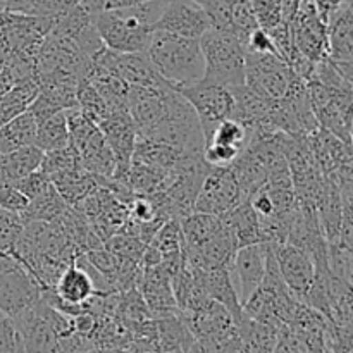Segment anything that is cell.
I'll list each match as a JSON object with an SVG mask.
<instances>
[{
    "label": "cell",
    "mask_w": 353,
    "mask_h": 353,
    "mask_svg": "<svg viewBox=\"0 0 353 353\" xmlns=\"http://www.w3.org/2000/svg\"><path fill=\"white\" fill-rule=\"evenodd\" d=\"M97 126L105 137L114 157H116L117 168L112 178L117 181L128 183V171H130L131 161H133L134 145H137L138 131L131 119L128 110H114L105 119L100 121Z\"/></svg>",
    "instance_id": "8fae6325"
},
{
    "label": "cell",
    "mask_w": 353,
    "mask_h": 353,
    "mask_svg": "<svg viewBox=\"0 0 353 353\" xmlns=\"http://www.w3.org/2000/svg\"><path fill=\"white\" fill-rule=\"evenodd\" d=\"M0 352H24V341L12 317L0 314Z\"/></svg>",
    "instance_id": "d590c367"
},
{
    "label": "cell",
    "mask_w": 353,
    "mask_h": 353,
    "mask_svg": "<svg viewBox=\"0 0 353 353\" xmlns=\"http://www.w3.org/2000/svg\"><path fill=\"white\" fill-rule=\"evenodd\" d=\"M265 262H268V243H255L240 247L234 254L230 265L231 278L236 288L240 302L243 305L252 293L261 286L265 274Z\"/></svg>",
    "instance_id": "4fadbf2b"
},
{
    "label": "cell",
    "mask_w": 353,
    "mask_h": 353,
    "mask_svg": "<svg viewBox=\"0 0 353 353\" xmlns=\"http://www.w3.org/2000/svg\"><path fill=\"white\" fill-rule=\"evenodd\" d=\"M165 3L168 0H145L137 6L97 14L95 26L103 45L117 52H147L154 24Z\"/></svg>",
    "instance_id": "6da1fadb"
},
{
    "label": "cell",
    "mask_w": 353,
    "mask_h": 353,
    "mask_svg": "<svg viewBox=\"0 0 353 353\" xmlns=\"http://www.w3.org/2000/svg\"><path fill=\"white\" fill-rule=\"evenodd\" d=\"M0 314H2V310H0Z\"/></svg>",
    "instance_id": "ee69618b"
},
{
    "label": "cell",
    "mask_w": 353,
    "mask_h": 353,
    "mask_svg": "<svg viewBox=\"0 0 353 353\" xmlns=\"http://www.w3.org/2000/svg\"><path fill=\"white\" fill-rule=\"evenodd\" d=\"M230 168L247 200L269 181L264 164L250 147H245Z\"/></svg>",
    "instance_id": "7402d4cb"
},
{
    "label": "cell",
    "mask_w": 353,
    "mask_h": 353,
    "mask_svg": "<svg viewBox=\"0 0 353 353\" xmlns=\"http://www.w3.org/2000/svg\"><path fill=\"white\" fill-rule=\"evenodd\" d=\"M24 341V352H61L59 338L37 305H30L12 317Z\"/></svg>",
    "instance_id": "2e32d148"
},
{
    "label": "cell",
    "mask_w": 353,
    "mask_h": 353,
    "mask_svg": "<svg viewBox=\"0 0 353 353\" xmlns=\"http://www.w3.org/2000/svg\"><path fill=\"white\" fill-rule=\"evenodd\" d=\"M245 50L247 52H255V54H274L278 55L274 43H272L271 34L268 33L262 28H255L247 38V43H245Z\"/></svg>",
    "instance_id": "f35d334b"
},
{
    "label": "cell",
    "mask_w": 353,
    "mask_h": 353,
    "mask_svg": "<svg viewBox=\"0 0 353 353\" xmlns=\"http://www.w3.org/2000/svg\"><path fill=\"white\" fill-rule=\"evenodd\" d=\"M172 88L181 93L193 107L207 141L210 140L217 124L226 117H231L234 100L233 93L226 86L202 78L192 83H185V85L172 86Z\"/></svg>",
    "instance_id": "277c9868"
},
{
    "label": "cell",
    "mask_w": 353,
    "mask_h": 353,
    "mask_svg": "<svg viewBox=\"0 0 353 353\" xmlns=\"http://www.w3.org/2000/svg\"><path fill=\"white\" fill-rule=\"evenodd\" d=\"M7 7V0H0V12H3Z\"/></svg>",
    "instance_id": "b9f144b4"
},
{
    "label": "cell",
    "mask_w": 353,
    "mask_h": 353,
    "mask_svg": "<svg viewBox=\"0 0 353 353\" xmlns=\"http://www.w3.org/2000/svg\"><path fill=\"white\" fill-rule=\"evenodd\" d=\"M234 326L240 333L243 352H274L278 343V327L254 319L245 310L234 319Z\"/></svg>",
    "instance_id": "603a6c76"
},
{
    "label": "cell",
    "mask_w": 353,
    "mask_h": 353,
    "mask_svg": "<svg viewBox=\"0 0 353 353\" xmlns=\"http://www.w3.org/2000/svg\"><path fill=\"white\" fill-rule=\"evenodd\" d=\"M26 221L17 212L0 209V252H12Z\"/></svg>",
    "instance_id": "836d02e7"
},
{
    "label": "cell",
    "mask_w": 353,
    "mask_h": 353,
    "mask_svg": "<svg viewBox=\"0 0 353 353\" xmlns=\"http://www.w3.org/2000/svg\"><path fill=\"white\" fill-rule=\"evenodd\" d=\"M350 2L352 0H314L317 12L321 14V17H323L326 23H330L331 16H333L336 10H340L341 7L347 6V3Z\"/></svg>",
    "instance_id": "ab89813d"
},
{
    "label": "cell",
    "mask_w": 353,
    "mask_h": 353,
    "mask_svg": "<svg viewBox=\"0 0 353 353\" xmlns=\"http://www.w3.org/2000/svg\"><path fill=\"white\" fill-rule=\"evenodd\" d=\"M293 47L314 64L330 57V31L327 23L317 12L314 0L300 2L295 16L290 21Z\"/></svg>",
    "instance_id": "ba28073f"
},
{
    "label": "cell",
    "mask_w": 353,
    "mask_h": 353,
    "mask_svg": "<svg viewBox=\"0 0 353 353\" xmlns=\"http://www.w3.org/2000/svg\"><path fill=\"white\" fill-rule=\"evenodd\" d=\"M327 31H330V57L334 62L353 59V0L331 16Z\"/></svg>",
    "instance_id": "44dd1931"
},
{
    "label": "cell",
    "mask_w": 353,
    "mask_h": 353,
    "mask_svg": "<svg viewBox=\"0 0 353 353\" xmlns=\"http://www.w3.org/2000/svg\"><path fill=\"white\" fill-rule=\"evenodd\" d=\"M38 123L30 110L19 114L0 126V154H9L21 147L37 143Z\"/></svg>",
    "instance_id": "d4e9b609"
},
{
    "label": "cell",
    "mask_w": 353,
    "mask_h": 353,
    "mask_svg": "<svg viewBox=\"0 0 353 353\" xmlns=\"http://www.w3.org/2000/svg\"><path fill=\"white\" fill-rule=\"evenodd\" d=\"M252 7H254L259 28L262 30L271 31L285 21L278 0H252Z\"/></svg>",
    "instance_id": "e575fe53"
},
{
    "label": "cell",
    "mask_w": 353,
    "mask_h": 353,
    "mask_svg": "<svg viewBox=\"0 0 353 353\" xmlns=\"http://www.w3.org/2000/svg\"><path fill=\"white\" fill-rule=\"evenodd\" d=\"M54 290L59 295V299L71 307L72 317L81 312H88L85 302L97 293L92 278L86 274L85 269H81L74 262H71L62 271L57 283L54 285Z\"/></svg>",
    "instance_id": "e0dca14e"
},
{
    "label": "cell",
    "mask_w": 353,
    "mask_h": 353,
    "mask_svg": "<svg viewBox=\"0 0 353 353\" xmlns=\"http://www.w3.org/2000/svg\"><path fill=\"white\" fill-rule=\"evenodd\" d=\"M78 107L95 124H99L100 121L105 119L110 114V109L105 103V100L100 97V93L86 79H83L78 86Z\"/></svg>",
    "instance_id": "d6a6232c"
},
{
    "label": "cell",
    "mask_w": 353,
    "mask_h": 353,
    "mask_svg": "<svg viewBox=\"0 0 353 353\" xmlns=\"http://www.w3.org/2000/svg\"><path fill=\"white\" fill-rule=\"evenodd\" d=\"M250 134L252 131L247 126H243L240 121L233 119V117H226V119H223L217 124L209 141L226 145V147H233L241 152L247 147L248 140H250Z\"/></svg>",
    "instance_id": "1f68e13d"
},
{
    "label": "cell",
    "mask_w": 353,
    "mask_h": 353,
    "mask_svg": "<svg viewBox=\"0 0 353 353\" xmlns=\"http://www.w3.org/2000/svg\"><path fill=\"white\" fill-rule=\"evenodd\" d=\"M79 3V0H7V10L31 16L57 17Z\"/></svg>",
    "instance_id": "4dcf8cb0"
},
{
    "label": "cell",
    "mask_w": 353,
    "mask_h": 353,
    "mask_svg": "<svg viewBox=\"0 0 353 353\" xmlns=\"http://www.w3.org/2000/svg\"><path fill=\"white\" fill-rule=\"evenodd\" d=\"M233 93V112L231 117L236 121H240L243 126H247L248 130H255L259 124L264 123L269 116V110H271L274 100L265 99V97L257 95L255 92H252L247 85L233 86L230 88Z\"/></svg>",
    "instance_id": "d6986e66"
},
{
    "label": "cell",
    "mask_w": 353,
    "mask_h": 353,
    "mask_svg": "<svg viewBox=\"0 0 353 353\" xmlns=\"http://www.w3.org/2000/svg\"><path fill=\"white\" fill-rule=\"evenodd\" d=\"M86 81L100 93L105 103L109 105L110 112L114 110H128V93H130V85L121 78L114 76L112 72L105 71L95 62H92Z\"/></svg>",
    "instance_id": "cb8c5ba5"
},
{
    "label": "cell",
    "mask_w": 353,
    "mask_h": 353,
    "mask_svg": "<svg viewBox=\"0 0 353 353\" xmlns=\"http://www.w3.org/2000/svg\"><path fill=\"white\" fill-rule=\"evenodd\" d=\"M300 2H310V0H300Z\"/></svg>",
    "instance_id": "7bdbcfd3"
},
{
    "label": "cell",
    "mask_w": 353,
    "mask_h": 353,
    "mask_svg": "<svg viewBox=\"0 0 353 353\" xmlns=\"http://www.w3.org/2000/svg\"><path fill=\"white\" fill-rule=\"evenodd\" d=\"M52 24L54 17L31 16L7 9L0 12V41L7 59L12 55H38Z\"/></svg>",
    "instance_id": "5b68a950"
},
{
    "label": "cell",
    "mask_w": 353,
    "mask_h": 353,
    "mask_svg": "<svg viewBox=\"0 0 353 353\" xmlns=\"http://www.w3.org/2000/svg\"><path fill=\"white\" fill-rule=\"evenodd\" d=\"M317 216H319L327 243H336L340 240L341 226H343V200H341L340 185L336 179L330 176H326V186L317 203Z\"/></svg>",
    "instance_id": "ffe728a7"
},
{
    "label": "cell",
    "mask_w": 353,
    "mask_h": 353,
    "mask_svg": "<svg viewBox=\"0 0 353 353\" xmlns=\"http://www.w3.org/2000/svg\"><path fill=\"white\" fill-rule=\"evenodd\" d=\"M71 143V137H69V126H68V116L65 110L54 114L48 119L41 121L38 124L37 133V147H40L43 152L59 150Z\"/></svg>",
    "instance_id": "f546056e"
},
{
    "label": "cell",
    "mask_w": 353,
    "mask_h": 353,
    "mask_svg": "<svg viewBox=\"0 0 353 353\" xmlns=\"http://www.w3.org/2000/svg\"><path fill=\"white\" fill-rule=\"evenodd\" d=\"M274 254L278 261L279 271L290 292L299 300H305L307 292L316 276V264L310 254H307L303 248L292 243L276 245Z\"/></svg>",
    "instance_id": "5bb4252c"
},
{
    "label": "cell",
    "mask_w": 353,
    "mask_h": 353,
    "mask_svg": "<svg viewBox=\"0 0 353 353\" xmlns=\"http://www.w3.org/2000/svg\"><path fill=\"white\" fill-rule=\"evenodd\" d=\"M93 62L126 81L130 86H161L165 83V79H162L155 71L145 52H117L103 47L97 52Z\"/></svg>",
    "instance_id": "30bf717a"
},
{
    "label": "cell",
    "mask_w": 353,
    "mask_h": 353,
    "mask_svg": "<svg viewBox=\"0 0 353 353\" xmlns=\"http://www.w3.org/2000/svg\"><path fill=\"white\" fill-rule=\"evenodd\" d=\"M181 224L183 238H185V247L200 248L203 243L210 240L217 231L223 228V221L219 216L205 212H190L188 216L179 219Z\"/></svg>",
    "instance_id": "83f0119b"
},
{
    "label": "cell",
    "mask_w": 353,
    "mask_h": 353,
    "mask_svg": "<svg viewBox=\"0 0 353 353\" xmlns=\"http://www.w3.org/2000/svg\"><path fill=\"white\" fill-rule=\"evenodd\" d=\"M221 221L234 234L238 248L255 243H268L264 231L261 228V217L248 200H243L236 207H233L230 212L223 214Z\"/></svg>",
    "instance_id": "ac0fdd59"
},
{
    "label": "cell",
    "mask_w": 353,
    "mask_h": 353,
    "mask_svg": "<svg viewBox=\"0 0 353 353\" xmlns=\"http://www.w3.org/2000/svg\"><path fill=\"white\" fill-rule=\"evenodd\" d=\"M243 200L247 199L231 168H212L203 179L193 210L221 217Z\"/></svg>",
    "instance_id": "9c48e42d"
},
{
    "label": "cell",
    "mask_w": 353,
    "mask_h": 353,
    "mask_svg": "<svg viewBox=\"0 0 353 353\" xmlns=\"http://www.w3.org/2000/svg\"><path fill=\"white\" fill-rule=\"evenodd\" d=\"M210 28L212 24L209 14L196 0H168L161 17L154 24V31H168L196 40H200V37Z\"/></svg>",
    "instance_id": "7c38bea8"
},
{
    "label": "cell",
    "mask_w": 353,
    "mask_h": 353,
    "mask_svg": "<svg viewBox=\"0 0 353 353\" xmlns=\"http://www.w3.org/2000/svg\"><path fill=\"white\" fill-rule=\"evenodd\" d=\"M238 154H240V150H236V148L209 141L203 148V161L210 168H230L234 159L238 157Z\"/></svg>",
    "instance_id": "8d00e7d4"
},
{
    "label": "cell",
    "mask_w": 353,
    "mask_h": 353,
    "mask_svg": "<svg viewBox=\"0 0 353 353\" xmlns=\"http://www.w3.org/2000/svg\"><path fill=\"white\" fill-rule=\"evenodd\" d=\"M205 74L203 79L226 88L245 85V45L230 31L210 28L200 37Z\"/></svg>",
    "instance_id": "3957f363"
},
{
    "label": "cell",
    "mask_w": 353,
    "mask_h": 353,
    "mask_svg": "<svg viewBox=\"0 0 353 353\" xmlns=\"http://www.w3.org/2000/svg\"><path fill=\"white\" fill-rule=\"evenodd\" d=\"M41 295V285L12 254L0 252V310L14 317L33 305Z\"/></svg>",
    "instance_id": "8992f818"
},
{
    "label": "cell",
    "mask_w": 353,
    "mask_h": 353,
    "mask_svg": "<svg viewBox=\"0 0 353 353\" xmlns=\"http://www.w3.org/2000/svg\"><path fill=\"white\" fill-rule=\"evenodd\" d=\"M45 152L37 145H28L3 154V174L7 183H16L30 172L41 168Z\"/></svg>",
    "instance_id": "f1b7e54d"
},
{
    "label": "cell",
    "mask_w": 353,
    "mask_h": 353,
    "mask_svg": "<svg viewBox=\"0 0 353 353\" xmlns=\"http://www.w3.org/2000/svg\"><path fill=\"white\" fill-rule=\"evenodd\" d=\"M30 205V199L14 183L0 186V209L23 214Z\"/></svg>",
    "instance_id": "74e56055"
},
{
    "label": "cell",
    "mask_w": 353,
    "mask_h": 353,
    "mask_svg": "<svg viewBox=\"0 0 353 353\" xmlns=\"http://www.w3.org/2000/svg\"><path fill=\"white\" fill-rule=\"evenodd\" d=\"M157 321L159 350L161 352H192L195 336L179 314L165 316Z\"/></svg>",
    "instance_id": "484cf974"
},
{
    "label": "cell",
    "mask_w": 353,
    "mask_h": 353,
    "mask_svg": "<svg viewBox=\"0 0 353 353\" xmlns=\"http://www.w3.org/2000/svg\"><path fill=\"white\" fill-rule=\"evenodd\" d=\"M137 288L140 290L148 309H150L152 319L179 314L174 292H172V278L168 269L162 265V262L154 268L141 269Z\"/></svg>",
    "instance_id": "9a60e30c"
},
{
    "label": "cell",
    "mask_w": 353,
    "mask_h": 353,
    "mask_svg": "<svg viewBox=\"0 0 353 353\" xmlns=\"http://www.w3.org/2000/svg\"><path fill=\"white\" fill-rule=\"evenodd\" d=\"M295 78V71L279 55L245 54V85L257 95L271 100L281 99Z\"/></svg>",
    "instance_id": "52a82bcc"
},
{
    "label": "cell",
    "mask_w": 353,
    "mask_h": 353,
    "mask_svg": "<svg viewBox=\"0 0 353 353\" xmlns=\"http://www.w3.org/2000/svg\"><path fill=\"white\" fill-rule=\"evenodd\" d=\"M145 54L159 76L172 86L196 81L205 74V61L196 38L155 30Z\"/></svg>",
    "instance_id": "7a4b0ae2"
},
{
    "label": "cell",
    "mask_w": 353,
    "mask_h": 353,
    "mask_svg": "<svg viewBox=\"0 0 353 353\" xmlns=\"http://www.w3.org/2000/svg\"><path fill=\"white\" fill-rule=\"evenodd\" d=\"M40 92V81L38 78L23 79L14 83L12 88L0 99V126L9 123L19 114L26 112L33 100Z\"/></svg>",
    "instance_id": "4316f807"
},
{
    "label": "cell",
    "mask_w": 353,
    "mask_h": 353,
    "mask_svg": "<svg viewBox=\"0 0 353 353\" xmlns=\"http://www.w3.org/2000/svg\"><path fill=\"white\" fill-rule=\"evenodd\" d=\"M6 64H7V52H6V48H3L2 41H0V71L6 68Z\"/></svg>",
    "instance_id": "60d3db41"
}]
</instances>
